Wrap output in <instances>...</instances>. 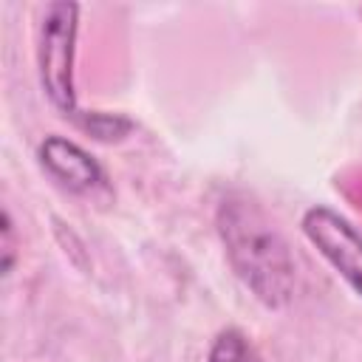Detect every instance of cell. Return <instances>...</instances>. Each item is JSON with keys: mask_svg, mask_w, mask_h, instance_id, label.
I'll return each instance as SVG.
<instances>
[{"mask_svg": "<svg viewBox=\"0 0 362 362\" xmlns=\"http://www.w3.org/2000/svg\"><path fill=\"white\" fill-rule=\"evenodd\" d=\"M206 362H263L257 348L249 342V337L238 328H223L212 348H209V356Z\"/></svg>", "mask_w": 362, "mask_h": 362, "instance_id": "obj_5", "label": "cell"}, {"mask_svg": "<svg viewBox=\"0 0 362 362\" xmlns=\"http://www.w3.org/2000/svg\"><path fill=\"white\" fill-rule=\"evenodd\" d=\"M82 130L99 141H119L124 139L130 130H133V122L127 116H119V113H99V110H90L82 122Z\"/></svg>", "mask_w": 362, "mask_h": 362, "instance_id": "obj_6", "label": "cell"}, {"mask_svg": "<svg viewBox=\"0 0 362 362\" xmlns=\"http://www.w3.org/2000/svg\"><path fill=\"white\" fill-rule=\"evenodd\" d=\"M215 223L229 266L243 286L269 308L291 303L297 291V263L263 206L246 192H229L218 204Z\"/></svg>", "mask_w": 362, "mask_h": 362, "instance_id": "obj_1", "label": "cell"}, {"mask_svg": "<svg viewBox=\"0 0 362 362\" xmlns=\"http://www.w3.org/2000/svg\"><path fill=\"white\" fill-rule=\"evenodd\" d=\"M40 164L45 167V173L54 181H59L71 192H93L96 187L105 184V170L99 167V161L65 136H45L42 139Z\"/></svg>", "mask_w": 362, "mask_h": 362, "instance_id": "obj_4", "label": "cell"}, {"mask_svg": "<svg viewBox=\"0 0 362 362\" xmlns=\"http://www.w3.org/2000/svg\"><path fill=\"white\" fill-rule=\"evenodd\" d=\"M14 260V229H11V215L3 212V272L8 274Z\"/></svg>", "mask_w": 362, "mask_h": 362, "instance_id": "obj_7", "label": "cell"}, {"mask_svg": "<svg viewBox=\"0 0 362 362\" xmlns=\"http://www.w3.org/2000/svg\"><path fill=\"white\" fill-rule=\"evenodd\" d=\"M303 235L334 266V272L362 294V232L328 206H311L303 215Z\"/></svg>", "mask_w": 362, "mask_h": 362, "instance_id": "obj_3", "label": "cell"}, {"mask_svg": "<svg viewBox=\"0 0 362 362\" xmlns=\"http://www.w3.org/2000/svg\"><path fill=\"white\" fill-rule=\"evenodd\" d=\"M79 31V6L76 3H51L40 20L37 65L40 82L51 105L71 122L82 127L88 110L79 107L74 90V51Z\"/></svg>", "mask_w": 362, "mask_h": 362, "instance_id": "obj_2", "label": "cell"}]
</instances>
